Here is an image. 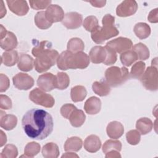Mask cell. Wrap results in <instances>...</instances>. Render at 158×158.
<instances>
[{
    "mask_svg": "<svg viewBox=\"0 0 158 158\" xmlns=\"http://www.w3.org/2000/svg\"><path fill=\"white\" fill-rule=\"evenodd\" d=\"M22 125L25 133L29 138L42 140L52 133L54 122L51 115L46 110L32 109L23 116Z\"/></svg>",
    "mask_w": 158,
    "mask_h": 158,
    "instance_id": "cell-1",
    "label": "cell"
},
{
    "mask_svg": "<svg viewBox=\"0 0 158 158\" xmlns=\"http://www.w3.org/2000/svg\"><path fill=\"white\" fill-rule=\"evenodd\" d=\"M89 56L83 52L72 53L65 51L60 53L57 60V65L59 69L67 70L68 69H83L89 64Z\"/></svg>",
    "mask_w": 158,
    "mask_h": 158,
    "instance_id": "cell-2",
    "label": "cell"
},
{
    "mask_svg": "<svg viewBox=\"0 0 158 158\" xmlns=\"http://www.w3.org/2000/svg\"><path fill=\"white\" fill-rule=\"evenodd\" d=\"M115 17L110 14H106L102 20V27L99 25L91 32V37L97 44H101L104 41L118 35L119 31L114 25Z\"/></svg>",
    "mask_w": 158,
    "mask_h": 158,
    "instance_id": "cell-3",
    "label": "cell"
},
{
    "mask_svg": "<svg viewBox=\"0 0 158 158\" xmlns=\"http://www.w3.org/2000/svg\"><path fill=\"white\" fill-rule=\"evenodd\" d=\"M59 57L58 52L52 49H48L39 54L34 61L36 71L42 73L48 70L57 62Z\"/></svg>",
    "mask_w": 158,
    "mask_h": 158,
    "instance_id": "cell-4",
    "label": "cell"
},
{
    "mask_svg": "<svg viewBox=\"0 0 158 158\" xmlns=\"http://www.w3.org/2000/svg\"><path fill=\"white\" fill-rule=\"evenodd\" d=\"M129 78L128 69L122 67L121 68L113 66L105 72V79L107 84L112 87H117L125 83Z\"/></svg>",
    "mask_w": 158,
    "mask_h": 158,
    "instance_id": "cell-5",
    "label": "cell"
},
{
    "mask_svg": "<svg viewBox=\"0 0 158 158\" xmlns=\"http://www.w3.org/2000/svg\"><path fill=\"white\" fill-rule=\"evenodd\" d=\"M157 58L155 62L152 60L151 66L148 67L141 77L143 86L148 90L156 91L158 88V78L157 68Z\"/></svg>",
    "mask_w": 158,
    "mask_h": 158,
    "instance_id": "cell-6",
    "label": "cell"
},
{
    "mask_svg": "<svg viewBox=\"0 0 158 158\" xmlns=\"http://www.w3.org/2000/svg\"><path fill=\"white\" fill-rule=\"evenodd\" d=\"M29 99L35 104L46 108H51L55 104V100L51 94L46 93L38 88H35L30 92Z\"/></svg>",
    "mask_w": 158,
    "mask_h": 158,
    "instance_id": "cell-7",
    "label": "cell"
},
{
    "mask_svg": "<svg viewBox=\"0 0 158 158\" xmlns=\"http://www.w3.org/2000/svg\"><path fill=\"white\" fill-rule=\"evenodd\" d=\"M106 46L110 48L115 52L122 54L123 52L130 50L133 46V43L129 38L118 37L107 42Z\"/></svg>",
    "mask_w": 158,
    "mask_h": 158,
    "instance_id": "cell-8",
    "label": "cell"
},
{
    "mask_svg": "<svg viewBox=\"0 0 158 158\" xmlns=\"http://www.w3.org/2000/svg\"><path fill=\"white\" fill-rule=\"evenodd\" d=\"M14 86L20 90H28L34 85L33 78L27 73H18L12 78Z\"/></svg>",
    "mask_w": 158,
    "mask_h": 158,
    "instance_id": "cell-9",
    "label": "cell"
},
{
    "mask_svg": "<svg viewBox=\"0 0 158 158\" xmlns=\"http://www.w3.org/2000/svg\"><path fill=\"white\" fill-rule=\"evenodd\" d=\"M37 85L44 91H51L56 88V77L51 73H45L40 75L37 80Z\"/></svg>",
    "mask_w": 158,
    "mask_h": 158,
    "instance_id": "cell-10",
    "label": "cell"
},
{
    "mask_svg": "<svg viewBox=\"0 0 158 158\" xmlns=\"http://www.w3.org/2000/svg\"><path fill=\"white\" fill-rule=\"evenodd\" d=\"M138 9L137 2L134 0H125L116 8V14L119 17H125L133 15Z\"/></svg>",
    "mask_w": 158,
    "mask_h": 158,
    "instance_id": "cell-11",
    "label": "cell"
},
{
    "mask_svg": "<svg viewBox=\"0 0 158 158\" xmlns=\"http://www.w3.org/2000/svg\"><path fill=\"white\" fill-rule=\"evenodd\" d=\"M82 21V15L77 12H70L65 14L62 23L68 29H76L80 27Z\"/></svg>",
    "mask_w": 158,
    "mask_h": 158,
    "instance_id": "cell-12",
    "label": "cell"
},
{
    "mask_svg": "<svg viewBox=\"0 0 158 158\" xmlns=\"http://www.w3.org/2000/svg\"><path fill=\"white\" fill-rule=\"evenodd\" d=\"M45 15L48 22L52 23L62 22L65 15L60 6L57 4H51L47 7L45 11Z\"/></svg>",
    "mask_w": 158,
    "mask_h": 158,
    "instance_id": "cell-13",
    "label": "cell"
},
{
    "mask_svg": "<svg viewBox=\"0 0 158 158\" xmlns=\"http://www.w3.org/2000/svg\"><path fill=\"white\" fill-rule=\"evenodd\" d=\"M10 10L19 16L26 15L29 10L28 5L23 0H8L6 1Z\"/></svg>",
    "mask_w": 158,
    "mask_h": 158,
    "instance_id": "cell-14",
    "label": "cell"
},
{
    "mask_svg": "<svg viewBox=\"0 0 158 158\" xmlns=\"http://www.w3.org/2000/svg\"><path fill=\"white\" fill-rule=\"evenodd\" d=\"M89 57L93 64L103 63L106 58V50L105 48L101 46L93 47L89 52Z\"/></svg>",
    "mask_w": 158,
    "mask_h": 158,
    "instance_id": "cell-15",
    "label": "cell"
},
{
    "mask_svg": "<svg viewBox=\"0 0 158 158\" xmlns=\"http://www.w3.org/2000/svg\"><path fill=\"white\" fill-rule=\"evenodd\" d=\"M106 132L109 138L112 139H118L123 135L124 133V127L120 122L112 121L107 125Z\"/></svg>",
    "mask_w": 158,
    "mask_h": 158,
    "instance_id": "cell-16",
    "label": "cell"
},
{
    "mask_svg": "<svg viewBox=\"0 0 158 158\" xmlns=\"http://www.w3.org/2000/svg\"><path fill=\"white\" fill-rule=\"evenodd\" d=\"M101 109V101L96 96H91L88 98L84 104V109L86 113L89 115H94L99 113Z\"/></svg>",
    "mask_w": 158,
    "mask_h": 158,
    "instance_id": "cell-17",
    "label": "cell"
},
{
    "mask_svg": "<svg viewBox=\"0 0 158 158\" xmlns=\"http://www.w3.org/2000/svg\"><path fill=\"white\" fill-rule=\"evenodd\" d=\"M101 147V141L99 138L95 135H89L84 141V148L91 153L98 151Z\"/></svg>",
    "mask_w": 158,
    "mask_h": 158,
    "instance_id": "cell-18",
    "label": "cell"
},
{
    "mask_svg": "<svg viewBox=\"0 0 158 158\" xmlns=\"http://www.w3.org/2000/svg\"><path fill=\"white\" fill-rule=\"evenodd\" d=\"M18 44L16 36L11 31H7L6 35L0 40L1 48L6 51H12L15 49Z\"/></svg>",
    "mask_w": 158,
    "mask_h": 158,
    "instance_id": "cell-19",
    "label": "cell"
},
{
    "mask_svg": "<svg viewBox=\"0 0 158 158\" xmlns=\"http://www.w3.org/2000/svg\"><path fill=\"white\" fill-rule=\"evenodd\" d=\"M1 113V127L7 131L14 129L17 123V117L12 114H6V113L3 114L2 110Z\"/></svg>",
    "mask_w": 158,
    "mask_h": 158,
    "instance_id": "cell-20",
    "label": "cell"
},
{
    "mask_svg": "<svg viewBox=\"0 0 158 158\" xmlns=\"http://www.w3.org/2000/svg\"><path fill=\"white\" fill-rule=\"evenodd\" d=\"M34 65L33 59L28 54H21L17 63L18 68L23 72H28L33 69Z\"/></svg>",
    "mask_w": 158,
    "mask_h": 158,
    "instance_id": "cell-21",
    "label": "cell"
},
{
    "mask_svg": "<svg viewBox=\"0 0 158 158\" xmlns=\"http://www.w3.org/2000/svg\"><path fill=\"white\" fill-rule=\"evenodd\" d=\"M136 128L141 135H144L152 131L153 123L149 118L142 117L136 121Z\"/></svg>",
    "mask_w": 158,
    "mask_h": 158,
    "instance_id": "cell-22",
    "label": "cell"
},
{
    "mask_svg": "<svg viewBox=\"0 0 158 158\" xmlns=\"http://www.w3.org/2000/svg\"><path fill=\"white\" fill-rule=\"evenodd\" d=\"M86 115L83 111L76 108L70 114L69 120L71 125L74 127H80L85 122Z\"/></svg>",
    "mask_w": 158,
    "mask_h": 158,
    "instance_id": "cell-23",
    "label": "cell"
},
{
    "mask_svg": "<svg viewBox=\"0 0 158 158\" xmlns=\"http://www.w3.org/2000/svg\"><path fill=\"white\" fill-rule=\"evenodd\" d=\"M18 52L15 50L6 51L1 56V63L7 67L14 65L19 60Z\"/></svg>",
    "mask_w": 158,
    "mask_h": 158,
    "instance_id": "cell-24",
    "label": "cell"
},
{
    "mask_svg": "<svg viewBox=\"0 0 158 158\" xmlns=\"http://www.w3.org/2000/svg\"><path fill=\"white\" fill-rule=\"evenodd\" d=\"M82 144V140L79 137L72 136L69 138L65 142L64 150L65 151L77 152L81 149Z\"/></svg>",
    "mask_w": 158,
    "mask_h": 158,
    "instance_id": "cell-25",
    "label": "cell"
},
{
    "mask_svg": "<svg viewBox=\"0 0 158 158\" xmlns=\"http://www.w3.org/2000/svg\"><path fill=\"white\" fill-rule=\"evenodd\" d=\"M87 95V91L83 86L77 85L71 88L70 98L74 102H81Z\"/></svg>",
    "mask_w": 158,
    "mask_h": 158,
    "instance_id": "cell-26",
    "label": "cell"
},
{
    "mask_svg": "<svg viewBox=\"0 0 158 158\" xmlns=\"http://www.w3.org/2000/svg\"><path fill=\"white\" fill-rule=\"evenodd\" d=\"M136 36L140 40L147 38L151 34V28L149 25L144 22H139L136 23L133 28Z\"/></svg>",
    "mask_w": 158,
    "mask_h": 158,
    "instance_id": "cell-27",
    "label": "cell"
},
{
    "mask_svg": "<svg viewBox=\"0 0 158 158\" xmlns=\"http://www.w3.org/2000/svg\"><path fill=\"white\" fill-rule=\"evenodd\" d=\"M92 89L94 93L99 96H106L110 92V86L106 80L94 81L93 83Z\"/></svg>",
    "mask_w": 158,
    "mask_h": 158,
    "instance_id": "cell-28",
    "label": "cell"
},
{
    "mask_svg": "<svg viewBox=\"0 0 158 158\" xmlns=\"http://www.w3.org/2000/svg\"><path fill=\"white\" fill-rule=\"evenodd\" d=\"M42 154L45 158H56L59 155L58 146L54 143H48L43 146Z\"/></svg>",
    "mask_w": 158,
    "mask_h": 158,
    "instance_id": "cell-29",
    "label": "cell"
},
{
    "mask_svg": "<svg viewBox=\"0 0 158 158\" xmlns=\"http://www.w3.org/2000/svg\"><path fill=\"white\" fill-rule=\"evenodd\" d=\"M67 48V51L72 53H77L84 50L85 44L80 38H72L68 41Z\"/></svg>",
    "mask_w": 158,
    "mask_h": 158,
    "instance_id": "cell-30",
    "label": "cell"
},
{
    "mask_svg": "<svg viewBox=\"0 0 158 158\" xmlns=\"http://www.w3.org/2000/svg\"><path fill=\"white\" fill-rule=\"evenodd\" d=\"M120 59L122 64L125 66L129 67L138 60V56L133 50H128L120 54Z\"/></svg>",
    "mask_w": 158,
    "mask_h": 158,
    "instance_id": "cell-31",
    "label": "cell"
},
{
    "mask_svg": "<svg viewBox=\"0 0 158 158\" xmlns=\"http://www.w3.org/2000/svg\"><path fill=\"white\" fill-rule=\"evenodd\" d=\"M35 23L38 28L42 30H46L51 27L52 23H51L46 19L45 15V12L40 11L37 12L35 16Z\"/></svg>",
    "mask_w": 158,
    "mask_h": 158,
    "instance_id": "cell-32",
    "label": "cell"
},
{
    "mask_svg": "<svg viewBox=\"0 0 158 158\" xmlns=\"http://www.w3.org/2000/svg\"><path fill=\"white\" fill-rule=\"evenodd\" d=\"M132 50L135 52L138 59L146 60L149 57V51L148 48L143 43H138L132 46Z\"/></svg>",
    "mask_w": 158,
    "mask_h": 158,
    "instance_id": "cell-33",
    "label": "cell"
},
{
    "mask_svg": "<svg viewBox=\"0 0 158 158\" xmlns=\"http://www.w3.org/2000/svg\"><path fill=\"white\" fill-rule=\"evenodd\" d=\"M122 149V143L119 140L108 139L102 146V151L106 154L111 151L120 152Z\"/></svg>",
    "mask_w": 158,
    "mask_h": 158,
    "instance_id": "cell-34",
    "label": "cell"
},
{
    "mask_svg": "<svg viewBox=\"0 0 158 158\" xmlns=\"http://www.w3.org/2000/svg\"><path fill=\"white\" fill-rule=\"evenodd\" d=\"M56 77V88L62 90L66 89L70 84V78L68 75L64 72H58Z\"/></svg>",
    "mask_w": 158,
    "mask_h": 158,
    "instance_id": "cell-35",
    "label": "cell"
},
{
    "mask_svg": "<svg viewBox=\"0 0 158 158\" xmlns=\"http://www.w3.org/2000/svg\"><path fill=\"white\" fill-rule=\"evenodd\" d=\"M146 64L142 61L136 62L131 67L130 71V76L135 79H140L144 72Z\"/></svg>",
    "mask_w": 158,
    "mask_h": 158,
    "instance_id": "cell-36",
    "label": "cell"
},
{
    "mask_svg": "<svg viewBox=\"0 0 158 158\" xmlns=\"http://www.w3.org/2000/svg\"><path fill=\"white\" fill-rule=\"evenodd\" d=\"M40 148V145L38 143L30 142L27 143L24 149L25 157H33L39 153Z\"/></svg>",
    "mask_w": 158,
    "mask_h": 158,
    "instance_id": "cell-37",
    "label": "cell"
},
{
    "mask_svg": "<svg viewBox=\"0 0 158 158\" xmlns=\"http://www.w3.org/2000/svg\"><path fill=\"white\" fill-rule=\"evenodd\" d=\"M52 43L47 40L42 41L41 42H38L35 46L33 48L31 53L33 56L37 57L41 52L44 51L46 49H51Z\"/></svg>",
    "mask_w": 158,
    "mask_h": 158,
    "instance_id": "cell-38",
    "label": "cell"
},
{
    "mask_svg": "<svg viewBox=\"0 0 158 158\" xmlns=\"http://www.w3.org/2000/svg\"><path fill=\"white\" fill-rule=\"evenodd\" d=\"M83 26L86 31L91 33L99 26L98 20L94 15L88 16L84 19Z\"/></svg>",
    "mask_w": 158,
    "mask_h": 158,
    "instance_id": "cell-39",
    "label": "cell"
},
{
    "mask_svg": "<svg viewBox=\"0 0 158 158\" xmlns=\"http://www.w3.org/2000/svg\"><path fill=\"white\" fill-rule=\"evenodd\" d=\"M18 155L17 147L12 144H7L2 149L0 157L1 158H15Z\"/></svg>",
    "mask_w": 158,
    "mask_h": 158,
    "instance_id": "cell-40",
    "label": "cell"
},
{
    "mask_svg": "<svg viewBox=\"0 0 158 158\" xmlns=\"http://www.w3.org/2000/svg\"><path fill=\"white\" fill-rule=\"evenodd\" d=\"M126 138L130 144L136 145L140 141L141 135L137 130H131L126 133Z\"/></svg>",
    "mask_w": 158,
    "mask_h": 158,
    "instance_id": "cell-41",
    "label": "cell"
},
{
    "mask_svg": "<svg viewBox=\"0 0 158 158\" xmlns=\"http://www.w3.org/2000/svg\"><path fill=\"white\" fill-rule=\"evenodd\" d=\"M29 3L30 7L35 10H40L44 9L48 7L51 3V1L50 0H30L29 1Z\"/></svg>",
    "mask_w": 158,
    "mask_h": 158,
    "instance_id": "cell-42",
    "label": "cell"
},
{
    "mask_svg": "<svg viewBox=\"0 0 158 158\" xmlns=\"http://www.w3.org/2000/svg\"><path fill=\"white\" fill-rule=\"evenodd\" d=\"M104 48L106 50V58L103 64L106 65H110L115 64L117 59L116 52L106 46Z\"/></svg>",
    "mask_w": 158,
    "mask_h": 158,
    "instance_id": "cell-43",
    "label": "cell"
},
{
    "mask_svg": "<svg viewBox=\"0 0 158 158\" xmlns=\"http://www.w3.org/2000/svg\"><path fill=\"white\" fill-rule=\"evenodd\" d=\"M77 107L72 104H65L63 105L60 110L62 116L67 119H69L70 114Z\"/></svg>",
    "mask_w": 158,
    "mask_h": 158,
    "instance_id": "cell-44",
    "label": "cell"
},
{
    "mask_svg": "<svg viewBox=\"0 0 158 158\" xmlns=\"http://www.w3.org/2000/svg\"><path fill=\"white\" fill-rule=\"evenodd\" d=\"M12 101L6 95L1 94L0 96V107L1 109L8 110L12 108Z\"/></svg>",
    "mask_w": 158,
    "mask_h": 158,
    "instance_id": "cell-45",
    "label": "cell"
},
{
    "mask_svg": "<svg viewBox=\"0 0 158 158\" xmlns=\"http://www.w3.org/2000/svg\"><path fill=\"white\" fill-rule=\"evenodd\" d=\"M0 81H1L0 91L1 93H2L6 91L9 88V85H10V81L9 78L3 73H1L0 75Z\"/></svg>",
    "mask_w": 158,
    "mask_h": 158,
    "instance_id": "cell-46",
    "label": "cell"
},
{
    "mask_svg": "<svg viewBox=\"0 0 158 158\" xmlns=\"http://www.w3.org/2000/svg\"><path fill=\"white\" fill-rule=\"evenodd\" d=\"M158 9L156 8L154 9H152L150 11L148 16V19L149 22L151 23H157L158 22Z\"/></svg>",
    "mask_w": 158,
    "mask_h": 158,
    "instance_id": "cell-47",
    "label": "cell"
},
{
    "mask_svg": "<svg viewBox=\"0 0 158 158\" xmlns=\"http://www.w3.org/2000/svg\"><path fill=\"white\" fill-rule=\"evenodd\" d=\"M88 2L96 7H102L106 4V1H89Z\"/></svg>",
    "mask_w": 158,
    "mask_h": 158,
    "instance_id": "cell-48",
    "label": "cell"
},
{
    "mask_svg": "<svg viewBox=\"0 0 158 158\" xmlns=\"http://www.w3.org/2000/svg\"><path fill=\"white\" fill-rule=\"evenodd\" d=\"M106 158H109V157H121L120 154H119L118 151H111L109 152H107V154H106Z\"/></svg>",
    "mask_w": 158,
    "mask_h": 158,
    "instance_id": "cell-49",
    "label": "cell"
},
{
    "mask_svg": "<svg viewBox=\"0 0 158 158\" xmlns=\"http://www.w3.org/2000/svg\"><path fill=\"white\" fill-rule=\"evenodd\" d=\"M7 141V137L6 134L2 131V130H1V143L0 146L2 147Z\"/></svg>",
    "mask_w": 158,
    "mask_h": 158,
    "instance_id": "cell-50",
    "label": "cell"
},
{
    "mask_svg": "<svg viewBox=\"0 0 158 158\" xmlns=\"http://www.w3.org/2000/svg\"><path fill=\"white\" fill-rule=\"evenodd\" d=\"M1 15H0V18L2 19L6 14V9L5 7V6H4V2L2 1H1Z\"/></svg>",
    "mask_w": 158,
    "mask_h": 158,
    "instance_id": "cell-51",
    "label": "cell"
},
{
    "mask_svg": "<svg viewBox=\"0 0 158 158\" xmlns=\"http://www.w3.org/2000/svg\"><path fill=\"white\" fill-rule=\"evenodd\" d=\"M7 33V30L6 29V28H4V27L2 26V25H1V35H0V36H1V39L3 38L6 35Z\"/></svg>",
    "mask_w": 158,
    "mask_h": 158,
    "instance_id": "cell-52",
    "label": "cell"
},
{
    "mask_svg": "<svg viewBox=\"0 0 158 158\" xmlns=\"http://www.w3.org/2000/svg\"><path fill=\"white\" fill-rule=\"evenodd\" d=\"M78 157V156L77 155V154H73V153H72V152H67V153H65V154H64V155H62V157Z\"/></svg>",
    "mask_w": 158,
    "mask_h": 158,
    "instance_id": "cell-53",
    "label": "cell"
}]
</instances>
